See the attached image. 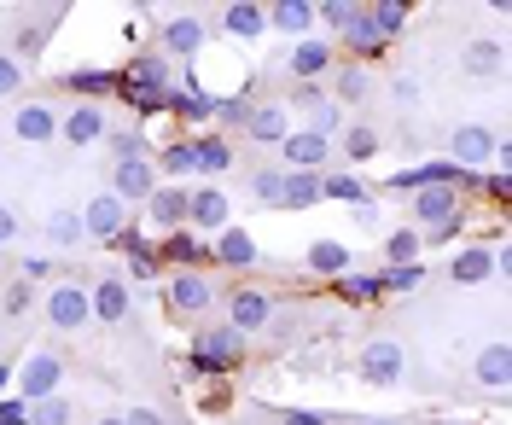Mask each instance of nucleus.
Segmentation results:
<instances>
[{"label": "nucleus", "instance_id": "1", "mask_svg": "<svg viewBox=\"0 0 512 425\" xmlns=\"http://www.w3.org/2000/svg\"><path fill=\"white\" fill-rule=\"evenodd\" d=\"M245 361V338L233 327H204L192 332V350H187V367L204 379V373H233Z\"/></svg>", "mask_w": 512, "mask_h": 425}, {"label": "nucleus", "instance_id": "2", "mask_svg": "<svg viewBox=\"0 0 512 425\" xmlns=\"http://www.w3.org/2000/svg\"><path fill=\"white\" fill-rule=\"evenodd\" d=\"M163 297H169V309L181 315V321H198V315H210L216 309V286H210V274L204 268H175L169 280H163Z\"/></svg>", "mask_w": 512, "mask_h": 425}, {"label": "nucleus", "instance_id": "3", "mask_svg": "<svg viewBox=\"0 0 512 425\" xmlns=\"http://www.w3.org/2000/svg\"><path fill=\"white\" fill-rule=\"evenodd\" d=\"M41 315H47V327L53 332H82L88 321H94V309H88V286H76V280L47 286V292H41Z\"/></svg>", "mask_w": 512, "mask_h": 425}, {"label": "nucleus", "instance_id": "4", "mask_svg": "<svg viewBox=\"0 0 512 425\" xmlns=\"http://www.w3.org/2000/svg\"><path fill=\"white\" fill-rule=\"evenodd\" d=\"M495 134L483 129V123H460V129H448V164L466 169V175H478L483 164H495Z\"/></svg>", "mask_w": 512, "mask_h": 425}, {"label": "nucleus", "instance_id": "5", "mask_svg": "<svg viewBox=\"0 0 512 425\" xmlns=\"http://www.w3.org/2000/svg\"><path fill=\"white\" fill-rule=\"evenodd\" d=\"M76 216H82V239H99V245H111V239L128 228V204L111 193V187H105V193H94L82 210H76Z\"/></svg>", "mask_w": 512, "mask_h": 425}, {"label": "nucleus", "instance_id": "6", "mask_svg": "<svg viewBox=\"0 0 512 425\" xmlns=\"http://www.w3.org/2000/svg\"><path fill=\"white\" fill-rule=\"evenodd\" d=\"M158 41H163L158 53L169 59V65H175V59L187 65V59H198V53H204V41H210V30H204V18H192V12H175V18H163Z\"/></svg>", "mask_w": 512, "mask_h": 425}, {"label": "nucleus", "instance_id": "7", "mask_svg": "<svg viewBox=\"0 0 512 425\" xmlns=\"http://www.w3.org/2000/svg\"><path fill=\"white\" fill-rule=\"evenodd\" d=\"M268 321H274V292H262V286H239V292L227 297V327L239 332V338L268 332Z\"/></svg>", "mask_w": 512, "mask_h": 425}, {"label": "nucleus", "instance_id": "8", "mask_svg": "<svg viewBox=\"0 0 512 425\" xmlns=\"http://www.w3.org/2000/svg\"><path fill=\"white\" fill-rule=\"evenodd\" d=\"M355 373H361L367 385H379V391L402 385V344H396V338H367V344H361V361H355Z\"/></svg>", "mask_w": 512, "mask_h": 425}, {"label": "nucleus", "instance_id": "9", "mask_svg": "<svg viewBox=\"0 0 512 425\" xmlns=\"http://www.w3.org/2000/svg\"><path fill=\"white\" fill-rule=\"evenodd\" d=\"M59 117L64 111H53L47 99H30V105L12 111V140L18 146H53L59 140Z\"/></svg>", "mask_w": 512, "mask_h": 425}, {"label": "nucleus", "instance_id": "10", "mask_svg": "<svg viewBox=\"0 0 512 425\" xmlns=\"http://www.w3.org/2000/svg\"><path fill=\"white\" fill-rule=\"evenodd\" d=\"M326 158H332V140H320L309 129H291L280 140V169H291V175H320Z\"/></svg>", "mask_w": 512, "mask_h": 425}, {"label": "nucleus", "instance_id": "11", "mask_svg": "<svg viewBox=\"0 0 512 425\" xmlns=\"http://www.w3.org/2000/svg\"><path fill=\"white\" fill-rule=\"evenodd\" d=\"M59 385H64V361L53 356V350H35V356L18 367V391H12V396L41 402V396H59Z\"/></svg>", "mask_w": 512, "mask_h": 425}, {"label": "nucleus", "instance_id": "12", "mask_svg": "<svg viewBox=\"0 0 512 425\" xmlns=\"http://www.w3.org/2000/svg\"><path fill=\"white\" fill-rule=\"evenodd\" d=\"M286 70H291V82H309V88H315L320 76H332V70H338V53H332V41H315V35H303V41L291 47Z\"/></svg>", "mask_w": 512, "mask_h": 425}, {"label": "nucleus", "instance_id": "13", "mask_svg": "<svg viewBox=\"0 0 512 425\" xmlns=\"http://www.w3.org/2000/svg\"><path fill=\"white\" fill-rule=\"evenodd\" d=\"M291 134V105L286 99H256L251 117H245V140H256V146H280Z\"/></svg>", "mask_w": 512, "mask_h": 425}, {"label": "nucleus", "instance_id": "14", "mask_svg": "<svg viewBox=\"0 0 512 425\" xmlns=\"http://www.w3.org/2000/svg\"><path fill=\"white\" fill-rule=\"evenodd\" d=\"M158 169H152V158H123V164L111 169V193L123 198V204H146V198L158 193Z\"/></svg>", "mask_w": 512, "mask_h": 425}, {"label": "nucleus", "instance_id": "15", "mask_svg": "<svg viewBox=\"0 0 512 425\" xmlns=\"http://www.w3.org/2000/svg\"><path fill=\"white\" fill-rule=\"evenodd\" d=\"M111 134V117H105V105H70L59 117V140L64 146H94Z\"/></svg>", "mask_w": 512, "mask_h": 425}, {"label": "nucleus", "instance_id": "16", "mask_svg": "<svg viewBox=\"0 0 512 425\" xmlns=\"http://www.w3.org/2000/svg\"><path fill=\"white\" fill-rule=\"evenodd\" d=\"M128 280L123 274H99L94 280V292H88V309H94V321L99 327H117V321H128Z\"/></svg>", "mask_w": 512, "mask_h": 425}, {"label": "nucleus", "instance_id": "17", "mask_svg": "<svg viewBox=\"0 0 512 425\" xmlns=\"http://www.w3.org/2000/svg\"><path fill=\"white\" fill-rule=\"evenodd\" d=\"M163 111H169V117H181V123H210V117H216V99L204 94V88H198V76H181V88H169V99H163Z\"/></svg>", "mask_w": 512, "mask_h": 425}, {"label": "nucleus", "instance_id": "18", "mask_svg": "<svg viewBox=\"0 0 512 425\" xmlns=\"http://www.w3.org/2000/svg\"><path fill=\"white\" fill-rule=\"evenodd\" d=\"M472 379H478L489 396H501L512 385V350L501 344V338H495V344H483L478 356H472Z\"/></svg>", "mask_w": 512, "mask_h": 425}, {"label": "nucleus", "instance_id": "19", "mask_svg": "<svg viewBox=\"0 0 512 425\" xmlns=\"http://www.w3.org/2000/svg\"><path fill=\"white\" fill-rule=\"evenodd\" d=\"M210 257L239 274V268H256V262H262V251H256V239L245 228H233V222H227V228L216 233V245H210Z\"/></svg>", "mask_w": 512, "mask_h": 425}, {"label": "nucleus", "instance_id": "20", "mask_svg": "<svg viewBox=\"0 0 512 425\" xmlns=\"http://www.w3.org/2000/svg\"><path fill=\"white\" fill-rule=\"evenodd\" d=\"M187 204H192V187H158V193L146 198V216L163 233H181L187 228Z\"/></svg>", "mask_w": 512, "mask_h": 425}, {"label": "nucleus", "instance_id": "21", "mask_svg": "<svg viewBox=\"0 0 512 425\" xmlns=\"http://www.w3.org/2000/svg\"><path fill=\"white\" fill-rule=\"evenodd\" d=\"M460 70L472 76V82H495L501 70H507V47L489 35V41H466V53H460Z\"/></svg>", "mask_w": 512, "mask_h": 425}, {"label": "nucleus", "instance_id": "22", "mask_svg": "<svg viewBox=\"0 0 512 425\" xmlns=\"http://www.w3.org/2000/svg\"><path fill=\"white\" fill-rule=\"evenodd\" d=\"M489 274H495V245H460L454 262H448V280L454 286H478Z\"/></svg>", "mask_w": 512, "mask_h": 425}, {"label": "nucleus", "instance_id": "23", "mask_svg": "<svg viewBox=\"0 0 512 425\" xmlns=\"http://www.w3.org/2000/svg\"><path fill=\"white\" fill-rule=\"evenodd\" d=\"M227 204L233 198L222 193V187H198L187 204V228H204V233H222L227 228Z\"/></svg>", "mask_w": 512, "mask_h": 425}, {"label": "nucleus", "instance_id": "24", "mask_svg": "<svg viewBox=\"0 0 512 425\" xmlns=\"http://www.w3.org/2000/svg\"><path fill=\"white\" fill-rule=\"evenodd\" d=\"M262 18H268V30L297 35V41L315 30V6L309 0H274V6H262Z\"/></svg>", "mask_w": 512, "mask_h": 425}, {"label": "nucleus", "instance_id": "25", "mask_svg": "<svg viewBox=\"0 0 512 425\" xmlns=\"http://www.w3.org/2000/svg\"><path fill=\"white\" fill-rule=\"evenodd\" d=\"M59 88H70V94H82V105H105V94H117V70H64Z\"/></svg>", "mask_w": 512, "mask_h": 425}, {"label": "nucleus", "instance_id": "26", "mask_svg": "<svg viewBox=\"0 0 512 425\" xmlns=\"http://www.w3.org/2000/svg\"><path fill=\"white\" fill-rule=\"evenodd\" d=\"M192 169L198 175H227L233 169V140L227 134H198L192 140Z\"/></svg>", "mask_w": 512, "mask_h": 425}, {"label": "nucleus", "instance_id": "27", "mask_svg": "<svg viewBox=\"0 0 512 425\" xmlns=\"http://www.w3.org/2000/svg\"><path fill=\"white\" fill-rule=\"evenodd\" d=\"M373 198V187L361 181V175H350V169H332V175H320V204H367Z\"/></svg>", "mask_w": 512, "mask_h": 425}, {"label": "nucleus", "instance_id": "28", "mask_svg": "<svg viewBox=\"0 0 512 425\" xmlns=\"http://www.w3.org/2000/svg\"><path fill=\"white\" fill-rule=\"evenodd\" d=\"M309 274H320V280H338V274H350V245H344V239H315V245H309Z\"/></svg>", "mask_w": 512, "mask_h": 425}, {"label": "nucleus", "instance_id": "29", "mask_svg": "<svg viewBox=\"0 0 512 425\" xmlns=\"http://www.w3.org/2000/svg\"><path fill=\"white\" fill-rule=\"evenodd\" d=\"M152 257H163V262H175V268H204V262H210V245H204V239H198V233H169V239H163L158 251H152Z\"/></svg>", "mask_w": 512, "mask_h": 425}, {"label": "nucleus", "instance_id": "30", "mask_svg": "<svg viewBox=\"0 0 512 425\" xmlns=\"http://www.w3.org/2000/svg\"><path fill=\"white\" fill-rule=\"evenodd\" d=\"M222 30L233 35V41H256V35L268 30V18H262L256 0H233V6H222Z\"/></svg>", "mask_w": 512, "mask_h": 425}, {"label": "nucleus", "instance_id": "31", "mask_svg": "<svg viewBox=\"0 0 512 425\" xmlns=\"http://www.w3.org/2000/svg\"><path fill=\"white\" fill-rule=\"evenodd\" d=\"M332 297H344V303H379L384 297V274H338L332 280Z\"/></svg>", "mask_w": 512, "mask_h": 425}, {"label": "nucleus", "instance_id": "32", "mask_svg": "<svg viewBox=\"0 0 512 425\" xmlns=\"http://www.w3.org/2000/svg\"><path fill=\"white\" fill-rule=\"evenodd\" d=\"M338 152H344V164H373V152H379V129H367V123H344Z\"/></svg>", "mask_w": 512, "mask_h": 425}, {"label": "nucleus", "instance_id": "33", "mask_svg": "<svg viewBox=\"0 0 512 425\" xmlns=\"http://www.w3.org/2000/svg\"><path fill=\"white\" fill-rule=\"evenodd\" d=\"M379 257L390 262V268H408V262H419V257H425V239H419L414 228H396V233H384Z\"/></svg>", "mask_w": 512, "mask_h": 425}, {"label": "nucleus", "instance_id": "34", "mask_svg": "<svg viewBox=\"0 0 512 425\" xmlns=\"http://www.w3.org/2000/svg\"><path fill=\"white\" fill-rule=\"evenodd\" d=\"M35 303H41V292H35L30 280H18V274H12V280H6V292H0V321H24Z\"/></svg>", "mask_w": 512, "mask_h": 425}, {"label": "nucleus", "instance_id": "35", "mask_svg": "<svg viewBox=\"0 0 512 425\" xmlns=\"http://www.w3.org/2000/svg\"><path fill=\"white\" fill-rule=\"evenodd\" d=\"M315 204H320V175H291V169H286L280 210H315Z\"/></svg>", "mask_w": 512, "mask_h": 425}, {"label": "nucleus", "instance_id": "36", "mask_svg": "<svg viewBox=\"0 0 512 425\" xmlns=\"http://www.w3.org/2000/svg\"><path fill=\"white\" fill-rule=\"evenodd\" d=\"M47 245H53V251H76V245H82V216L53 204V216H47Z\"/></svg>", "mask_w": 512, "mask_h": 425}, {"label": "nucleus", "instance_id": "37", "mask_svg": "<svg viewBox=\"0 0 512 425\" xmlns=\"http://www.w3.org/2000/svg\"><path fill=\"white\" fill-rule=\"evenodd\" d=\"M152 169H158V181L169 175V187H181V175H192V140H175V146H163L158 158H152Z\"/></svg>", "mask_w": 512, "mask_h": 425}, {"label": "nucleus", "instance_id": "38", "mask_svg": "<svg viewBox=\"0 0 512 425\" xmlns=\"http://www.w3.org/2000/svg\"><path fill=\"white\" fill-rule=\"evenodd\" d=\"M344 41H350V47L361 53V59H373V53H384V47H390V41H384V35L373 30V18H367V6L355 12V24L344 30Z\"/></svg>", "mask_w": 512, "mask_h": 425}, {"label": "nucleus", "instance_id": "39", "mask_svg": "<svg viewBox=\"0 0 512 425\" xmlns=\"http://www.w3.org/2000/svg\"><path fill=\"white\" fill-rule=\"evenodd\" d=\"M76 420V402L70 396H41V402H30V425H70Z\"/></svg>", "mask_w": 512, "mask_h": 425}, {"label": "nucleus", "instance_id": "40", "mask_svg": "<svg viewBox=\"0 0 512 425\" xmlns=\"http://www.w3.org/2000/svg\"><path fill=\"white\" fill-rule=\"evenodd\" d=\"M355 12H361V0H320V6H315V24H326L332 35H344L355 24Z\"/></svg>", "mask_w": 512, "mask_h": 425}, {"label": "nucleus", "instance_id": "41", "mask_svg": "<svg viewBox=\"0 0 512 425\" xmlns=\"http://www.w3.org/2000/svg\"><path fill=\"white\" fill-rule=\"evenodd\" d=\"M367 18H373V30H379L384 41H396L402 24H408V6H402V0H379V6H367Z\"/></svg>", "mask_w": 512, "mask_h": 425}, {"label": "nucleus", "instance_id": "42", "mask_svg": "<svg viewBox=\"0 0 512 425\" xmlns=\"http://www.w3.org/2000/svg\"><path fill=\"white\" fill-rule=\"evenodd\" d=\"M280 187H286V169H251V198L256 204H268V210H280Z\"/></svg>", "mask_w": 512, "mask_h": 425}, {"label": "nucleus", "instance_id": "43", "mask_svg": "<svg viewBox=\"0 0 512 425\" xmlns=\"http://www.w3.org/2000/svg\"><path fill=\"white\" fill-rule=\"evenodd\" d=\"M367 88H373L367 65H338V105H355V99H367Z\"/></svg>", "mask_w": 512, "mask_h": 425}, {"label": "nucleus", "instance_id": "44", "mask_svg": "<svg viewBox=\"0 0 512 425\" xmlns=\"http://www.w3.org/2000/svg\"><path fill=\"white\" fill-rule=\"evenodd\" d=\"M425 286V262H408V268H384V297L390 292H419Z\"/></svg>", "mask_w": 512, "mask_h": 425}, {"label": "nucleus", "instance_id": "45", "mask_svg": "<svg viewBox=\"0 0 512 425\" xmlns=\"http://www.w3.org/2000/svg\"><path fill=\"white\" fill-rule=\"evenodd\" d=\"M123 280H128V286H152V280H158V257H152V245L128 257V274H123Z\"/></svg>", "mask_w": 512, "mask_h": 425}, {"label": "nucleus", "instance_id": "46", "mask_svg": "<svg viewBox=\"0 0 512 425\" xmlns=\"http://www.w3.org/2000/svg\"><path fill=\"white\" fill-rule=\"evenodd\" d=\"M251 94H233V99H216V117H222L227 129H245V117H251Z\"/></svg>", "mask_w": 512, "mask_h": 425}, {"label": "nucleus", "instance_id": "47", "mask_svg": "<svg viewBox=\"0 0 512 425\" xmlns=\"http://www.w3.org/2000/svg\"><path fill=\"white\" fill-rule=\"evenodd\" d=\"M105 140H111L117 164H123V158H152V146H146V134H140V129H134V134H105Z\"/></svg>", "mask_w": 512, "mask_h": 425}, {"label": "nucleus", "instance_id": "48", "mask_svg": "<svg viewBox=\"0 0 512 425\" xmlns=\"http://www.w3.org/2000/svg\"><path fill=\"white\" fill-rule=\"evenodd\" d=\"M18 88H24V65L12 53H0V99H12Z\"/></svg>", "mask_w": 512, "mask_h": 425}, {"label": "nucleus", "instance_id": "49", "mask_svg": "<svg viewBox=\"0 0 512 425\" xmlns=\"http://www.w3.org/2000/svg\"><path fill=\"white\" fill-rule=\"evenodd\" d=\"M478 187H489V198H495V204H512V175H507V169H495L489 181L478 175Z\"/></svg>", "mask_w": 512, "mask_h": 425}, {"label": "nucleus", "instance_id": "50", "mask_svg": "<svg viewBox=\"0 0 512 425\" xmlns=\"http://www.w3.org/2000/svg\"><path fill=\"white\" fill-rule=\"evenodd\" d=\"M0 425H30V402L24 396H6L0 402Z\"/></svg>", "mask_w": 512, "mask_h": 425}, {"label": "nucleus", "instance_id": "51", "mask_svg": "<svg viewBox=\"0 0 512 425\" xmlns=\"http://www.w3.org/2000/svg\"><path fill=\"white\" fill-rule=\"evenodd\" d=\"M274 425H332V420H326V414H309V408H280Z\"/></svg>", "mask_w": 512, "mask_h": 425}, {"label": "nucleus", "instance_id": "52", "mask_svg": "<svg viewBox=\"0 0 512 425\" xmlns=\"http://www.w3.org/2000/svg\"><path fill=\"white\" fill-rule=\"evenodd\" d=\"M12 239H18V210H12V204H0V251H6Z\"/></svg>", "mask_w": 512, "mask_h": 425}, {"label": "nucleus", "instance_id": "53", "mask_svg": "<svg viewBox=\"0 0 512 425\" xmlns=\"http://www.w3.org/2000/svg\"><path fill=\"white\" fill-rule=\"evenodd\" d=\"M111 245H117L123 257H134V251H146V239H140V228H123L117 239H111Z\"/></svg>", "mask_w": 512, "mask_h": 425}, {"label": "nucleus", "instance_id": "54", "mask_svg": "<svg viewBox=\"0 0 512 425\" xmlns=\"http://www.w3.org/2000/svg\"><path fill=\"white\" fill-rule=\"evenodd\" d=\"M123 425H169V420H163L158 408H128V414H123Z\"/></svg>", "mask_w": 512, "mask_h": 425}, {"label": "nucleus", "instance_id": "55", "mask_svg": "<svg viewBox=\"0 0 512 425\" xmlns=\"http://www.w3.org/2000/svg\"><path fill=\"white\" fill-rule=\"evenodd\" d=\"M396 99H402V105H414V99H419V82H414V76H396Z\"/></svg>", "mask_w": 512, "mask_h": 425}, {"label": "nucleus", "instance_id": "56", "mask_svg": "<svg viewBox=\"0 0 512 425\" xmlns=\"http://www.w3.org/2000/svg\"><path fill=\"white\" fill-rule=\"evenodd\" d=\"M355 222H361V228H379V210H373V198H367V204H355Z\"/></svg>", "mask_w": 512, "mask_h": 425}, {"label": "nucleus", "instance_id": "57", "mask_svg": "<svg viewBox=\"0 0 512 425\" xmlns=\"http://www.w3.org/2000/svg\"><path fill=\"white\" fill-rule=\"evenodd\" d=\"M6 385H12V356H0V402H6Z\"/></svg>", "mask_w": 512, "mask_h": 425}, {"label": "nucleus", "instance_id": "58", "mask_svg": "<svg viewBox=\"0 0 512 425\" xmlns=\"http://www.w3.org/2000/svg\"><path fill=\"white\" fill-rule=\"evenodd\" d=\"M361 425H402V420H361Z\"/></svg>", "mask_w": 512, "mask_h": 425}, {"label": "nucleus", "instance_id": "59", "mask_svg": "<svg viewBox=\"0 0 512 425\" xmlns=\"http://www.w3.org/2000/svg\"><path fill=\"white\" fill-rule=\"evenodd\" d=\"M94 425H123V414H117V420H94Z\"/></svg>", "mask_w": 512, "mask_h": 425}, {"label": "nucleus", "instance_id": "60", "mask_svg": "<svg viewBox=\"0 0 512 425\" xmlns=\"http://www.w3.org/2000/svg\"><path fill=\"white\" fill-rule=\"evenodd\" d=\"M0 274H6V251H0Z\"/></svg>", "mask_w": 512, "mask_h": 425}]
</instances>
